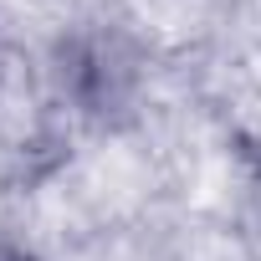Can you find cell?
Masks as SVG:
<instances>
[{
  "mask_svg": "<svg viewBox=\"0 0 261 261\" xmlns=\"http://www.w3.org/2000/svg\"><path fill=\"white\" fill-rule=\"evenodd\" d=\"M0 261H26L21 251H11V246H0Z\"/></svg>",
  "mask_w": 261,
  "mask_h": 261,
  "instance_id": "cell-1",
  "label": "cell"
}]
</instances>
